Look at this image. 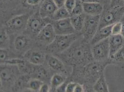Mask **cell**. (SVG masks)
<instances>
[{
	"label": "cell",
	"mask_w": 124,
	"mask_h": 92,
	"mask_svg": "<svg viewBox=\"0 0 124 92\" xmlns=\"http://www.w3.org/2000/svg\"><path fill=\"white\" fill-rule=\"evenodd\" d=\"M124 7L123 0H110L109 7Z\"/></svg>",
	"instance_id": "cell-31"
},
{
	"label": "cell",
	"mask_w": 124,
	"mask_h": 92,
	"mask_svg": "<svg viewBox=\"0 0 124 92\" xmlns=\"http://www.w3.org/2000/svg\"><path fill=\"white\" fill-rule=\"evenodd\" d=\"M83 2H95L100 3L104 6L105 7H108L110 6V0H81Z\"/></svg>",
	"instance_id": "cell-30"
},
{
	"label": "cell",
	"mask_w": 124,
	"mask_h": 92,
	"mask_svg": "<svg viewBox=\"0 0 124 92\" xmlns=\"http://www.w3.org/2000/svg\"><path fill=\"white\" fill-rule=\"evenodd\" d=\"M57 35H69L77 33L71 24L70 18L51 22Z\"/></svg>",
	"instance_id": "cell-10"
},
{
	"label": "cell",
	"mask_w": 124,
	"mask_h": 92,
	"mask_svg": "<svg viewBox=\"0 0 124 92\" xmlns=\"http://www.w3.org/2000/svg\"><path fill=\"white\" fill-rule=\"evenodd\" d=\"M124 21V17H123V19H122V21Z\"/></svg>",
	"instance_id": "cell-40"
},
{
	"label": "cell",
	"mask_w": 124,
	"mask_h": 92,
	"mask_svg": "<svg viewBox=\"0 0 124 92\" xmlns=\"http://www.w3.org/2000/svg\"><path fill=\"white\" fill-rule=\"evenodd\" d=\"M31 41L28 36L20 35L17 36L14 42V47L16 51L19 53H26L31 45Z\"/></svg>",
	"instance_id": "cell-14"
},
{
	"label": "cell",
	"mask_w": 124,
	"mask_h": 92,
	"mask_svg": "<svg viewBox=\"0 0 124 92\" xmlns=\"http://www.w3.org/2000/svg\"><path fill=\"white\" fill-rule=\"evenodd\" d=\"M74 92H85V89L82 84L77 83Z\"/></svg>",
	"instance_id": "cell-34"
},
{
	"label": "cell",
	"mask_w": 124,
	"mask_h": 92,
	"mask_svg": "<svg viewBox=\"0 0 124 92\" xmlns=\"http://www.w3.org/2000/svg\"><path fill=\"white\" fill-rule=\"evenodd\" d=\"M24 57L26 60L31 65L40 66L46 61V55L40 51L30 49L25 53Z\"/></svg>",
	"instance_id": "cell-12"
},
{
	"label": "cell",
	"mask_w": 124,
	"mask_h": 92,
	"mask_svg": "<svg viewBox=\"0 0 124 92\" xmlns=\"http://www.w3.org/2000/svg\"><path fill=\"white\" fill-rule=\"evenodd\" d=\"M84 13L83 1L81 0H77L76 6L73 10L71 15H80Z\"/></svg>",
	"instance_id": "cell-27"
},
{
	"label": "cell",
	"mask_w": 124,
	"mask_h": 92,
	"mask_svg": "<svg viewBox=\"0 0 124 92\" xmlns=\"http://www.w3.org/2000/svg\"><path fill=\"white\" fill-rule=\"evenodd\" d=\"M122 23V29H121V32L120 33V35L122 36V37L124 38V21H121Z\"/></svg>",
	"instance_id": "cell-37"
},
{
	"label": "cell",
	"mask_w": 124,
	"mask_h": 92,
	"mask_svg": "<svg viewBox=\"0 0 124 92\" xmlns=\"http://www.w3.org/2000/svg\"><path fill=\"white\" fill-rule=\"evenodd\" d=\"M100 16H90L86 14L83 29L81 32L83 40L89 43L98 31L100 26Z\"/></svg>",
	"instance_id": "cell-4"
},
{
	"label": "cell",
	"mask_w": 124,
	"mask_h": 92,
	"mask_svg": "<svg viewBox=\"0 0 124 92\" xmlns=\"http://www.w3.org/2000/svg\"><path fill=\"white\" fill-rule=\"evenodd\" d=\"M122 22H119L114 24L112 26V35H120L122 29Z\"/></svg>",
	"instance_id": "cell-28"
},
{
	"label": "cell",
	"mask_w": 124,
	"mask_h": 92,
	"mask_svg": "<svg viewBox=\"0 0 124 92\" xmlns=\"http://www.w3.org/2000/svg\"><path fill=\"white\" fill-rule=\"evenodd\" d=\"M86 14L84 13L80 15H71L70 20L71 24L77 32H81L83 29Z\"/></svg>",
	"instance_id": "cell-20"
},
{
	"label": "cell",
	"mask_w": 124,
	"mask_h": 92,
	"mask_svg": "<svg viewBox=\"0 0 124 92\" xmlns=\"http://www.w3.org/2000/svg\"><path fill=\"white\" fill-rule=\"evenodd\" d=\"M111 64L110 59L104 62L93 61L83 67V73L86 77L91 79H95L96 81L104 73L105 68L107 66Z\"/></svg>",
	"instance_id": "cell-6"
},
{
	"label": "cell",
	"mask_w": 124,
	"mask_h": 92,
	"mask_svg": "<svg viewBox=\"0 0 124 92\" xmlns=\"http://www.w3.org/2000/svg\"><path fill=\"white\" fill-rule=\"evenodd\" d=\"M66 0H53L57 8H60L63 7Z\"/></svg>",
	"instance_id": "cell-35"
},
{
	"label": "cell",
	"mask_w": 124,
	"mask_h": 92,
	"mask_svg": "<svg viewBox=\"0 0 124 92\" xmlns=\"http://www.w3.org/2000/svg\"><path fill=\"white\" fill-rule=\"evenodd\" d=\"M70 17L71 14L63 6L57 9L52 17V20H60L70 18Z\"/></svg>",
	"instance_id": "cell-23"
},
{
	"label": "cell",
	"mask_w": 124,
	"mask_h": 92,
	"mask_svg": "<svg viewBox=\"0 0 124 92\" xmlns=\"http://www.w3.org/2000/svg\"><path fill=\"white\" fill-rule=\"evenodd\" d=\"M39 92H50V88L46 84H44Z\"/></svg>",
	"instance_id": "cell-36"
},
{
	"label": "cell",
	"mask_w": 124,
	"mask_h": 92,
	"mask_svg": "<svg viewBox=\"0 0 124 92\" xmlns=\"http://www.w3.org/2000/svg\"><path fill=\"white\" fill-rule=\"evenodd\" d=\"M20 72L18 66L0 64V82L2 84L16 82L18 79Z\"/></svg>",
	"instance_id": "cell-9"
},
{
	"label": "cell",
	"mask_w": 124,
	"mask_h": 92,
	"mask_svg": "<svg viewBox=\"0 0 124 92\" xmlns=\"http://www.w3.org/2000/svg\"><path fill=\"white\" fill-rule=\"evenodd\" d=\"M84 13L88 15L100 16L104 9V6L98 2H83Z\"/></svg>",
	"instance_id": "cell-15"
},
{
	"label": "cell",
	"mask_w": 124,
	"mask_h": 92,
	"mask_svg": "<svg viewBox=\"0 0 124 92\" xmlns=\"http://www.w3.org/2000/svg\"><path fill=\"white\" fill-rule=\"evenodd\" d=\"M123 2H124V0H123Z\"/></svg>",
	"instance_id": "cell-41"
},
{
	"label": "cell",
	"mask_w": 124,
	"mask_h": 92,
	"mask_svg": "<svg viewBox=\"0 0 124 92\" xmlns=\"http://www.w3.org/2000/svg\"><path fill=\"white\" fill-rule=\"evenodd\" d=\"M44 84L42 80L38 78L31 79L27 82L28 88L36 92H39Z\"/></svg>",
	"instance_id": "cell-25"
},
{
	"label": "cell",
	"mask_w": 124,
	"mask_h": 92,
	"mask_svg": "<svg viewBox=\"0 0 124 92\" xmlns=\"http://www.w3.org/2000/svg\"><path fill=\"white\" fill-rule=\"evenodd\" d=\"M51 22L50 18H42L38 11L29 17L26 30L31 35L36 37L44 27Z\"/></svg>",
	"instance_id": "cell-5"
},
{
	"label": "cell",
	"mask_w": 124,
	"mask_h": 92,
	"mask_svg": "<svg viewBox=\"0 0 124 92\" xmlns=\"http://www.w3.org/2000/svg\"><path fill=\"white\" fill-rule=\"evenodd\" d=\"M18 57L14 53L9 51L8 48L0 49V63Z\"/></svg>",
	"instance_id": "cell-26"
},
{
	"label": "cell",
	"mask_w": 124,
	"mask_h": 92,
	"mask_svg": "<svg viewBox=\"0 0 124 92\" xmlns=\"http://www.w3.org/2000/svg\"><path fill=\"white\" fill-rule=\"evenodd\" d=\"M9 45V37L6 28L0 29V49L8 48Z\"/></svg>",
	"instance_id": "cell-24"
},
{
	"label": "cell",
	"mask_w": 124,
	"mask_h": 92,
	"mask_svg": "<svg viewBox=\"0 0 124 92\" xmlns=\"http://www.w3.org/2000/svg\"><path fill=\"white\" fill-rule=\"evenodd\" d=\"M112 26H108L99 28L98 31L90 41L89 44L92 46L100 41L109 38L110 36H112Z\"/></svg>",
	"instance_id": "cell-18"
},
{
	"label": "cell",
	"mask_w": 124,
	"mask_h": 92,
	"mask_svg": "<svg viewBox=\"0 0 124 92\" xmlns=\"http://www.w3.org/2000/svg\"><path fill=\"white\" fill-rule=\"evenodd\" d=\"M57 8L53 0H46L42 3L39 12L42 18L52 19Z\"/></svg>",
	"instance_id": "cell-16"
},
{
	"label": "cell",
	"mask_w": 124,
	"mask_h": 92,
	"mask_svg": "<svg viewBox=\"0 0 124 92\" xmlns=\"http://www.w3.org/2000/svg\"><path fill=\"white\" fill-rule=\"evenodd\" d=\"M29 17L27 14L16 16L7 22L6 30L8 33L15 34L24 31L27 27Z\"/></svg>",
	"instance_id": "cell-8"
},
{
	"label": "cell",
	"mask_w": 124,
	"mask_h": 92,
	"mask_svg": "<svg viewBox=\"0 0 124 92\" xmlns=\"http://www.w3.org/2000/svg\"><path fill=\"white\" fill-rule=\"evenodd\" d=\"M109 59L111 64L118 65L120 66H124V46L114 56L110 57Z\"/></svg>",
	"instance_id": "cell-22"
},
{
	"label": "cell",
	"mask_w": 124,
	"mask_h": 92,
	"mask_svg": "<svg viewBox=\"0 0 124 92\" xmlns=\"http://www.w3.org/2000/svg\"><path fill=\"white\" fill-rule=\"evenodd\" d=\"M35 92V91H33V90H31V89H29V88H27V89H25V90H24L23 91H22V92Z\"/></svg>",
	"instance_id": "cell-38"
},
{
	"label": "cell",
	"mask_w": 124,
	"mask_h": 92,
	"mask_svg": "<svg viewBox=\"0 0 124 92\" xmlns=\"http://www.w3.org/2000/svg\"><path fill=\"white\" fill-rule=\"evenodd\" d=\"M93 89L95 92H110L104 73L94 82Z\"/></svg>",
	"instance_id": "cell-19"
},
{
	"label": "cell",
	"mask_w": 124,
	"mask_h": 92,
	"mask_svg": "<svg viewBox=\"0 0 124 92\" xmlns=\"http://www.w3.org/2000/svg\"><path fill=\"white\" fill-rule=\"evenodd\" d=\"M124 15V7H105L100 15L99 28L112 26L119 22H121Z\"/></svg>",
	"instance_id": "cell-3"
},
{
	"label": "cell",
	"mask_w": 124,
	"mask_h": 92,
	"mask_svg": "<svg viewBox=\"0 0 124 92\" xmlns=\"http://www.w3.org/2000/svg\"><path fill=\"white\" fill-rule=\"evenodd\" d=\"M77 83L70 82L64 87V92H74Z\"/></svg>",
	"instance_id": "cell-32"
},
{
	"label": "cell",
	"mask_w": 124,
	"mask_h": 92,
	"mask_svg": "<svg viewBox=\"0 0 124 92\" xmlns=\"http://www.w3.org/2000/svg\"><path fill=\"white\" fill-rule=\"evenodd\" d=\"M57 36L52 23L45 26L36 36L38 41L42 45L48 46L54 40Z\"/></svg>",
	"instance_id": "cell-11"
},
{
	"label": "cell",
	"mask_w": 124,
	"mask_h": 92,
	"mask_svg": "<svg viewBox=\"0 0 124 92\" xmlns=\"http://www.w3.org/2000/svg\"><path fill=\"white\" fill-rule=\"evenodd\" d=\"M41 2V0H25V3L30 6H35L39 5Z\"/></svg>",
	"instance_id": "cell-33"
},
{
	"label": "cell",
	"mask_w": 124,
	"mask_h": 92,
	"mask_svg": "<svg viewBox=\"0 0 124 92\" xmlns=\"http://www.w3.org/2000/svg\"><path fill=\"white\" fill-rule=\"evenodd\" d=\"M49 68L59 73L66 74L67 70L64 62L59 58L53 55H46V61Z\"/></svg>",
	"instance_id": "cell-13"
},
{
	"label": "cell",
	"mask_w": 124,
	"mask_h": 92,
	"mask_svg": "<svg viewBox=\"0 0 124 92\" xmlns=\"http://www.w3.org/2000/svg\"><path fill=\"white\" fill-rule=\"evenodd\" d=\"M87 92H95L93 90H93H90V91H88Z\"/></svg>",
	"instance_id": "cell-39"
},
{
	"label": "cell",
	"mask_w": 124,
	"mask_h": 92,
	"mask_svg": "<svg viewBox=\"0 0 124 92\" xmlns=\"http://www.w3.org/2000/svg\"><path fill=\"white\" fill-rule=\"evenodd\" d=\"M65 80V76L62 73H57L54 74L51 79V87L53 89H57L61 87Z\"/></svg>",
	"instance_id": "cell-21"
},
{
	"label": "cell",
	"mask_w": 124,
	"mask_h": 92,
	"mask_svg": "<svg viewBox=\"0 0 124 92\" xmlns=\"http://www.w3.org/2000/svg\"><path fill=\"white\" fill-rule=\"evenodd\" d=\"M76 41L65 51L59 54V58L68 65L83 67L94 61L91 50V45L83 40V43Z\"/></svg>",
	"instance_id": "cell-1"
},
{
	"label": "cell",
	"mask_w": 124,
	"mask_h": 92,
	"mask_svg": "<svg viewBox=\"0 0 124 92\" xmlns=\"http://www.w3.org/2000/svg\"><path fill=\"white\" fill-rule=\"evenodd\" d=\"M109 44L110 58L124 46V38L121 35H112L109 38Z\"/></svg>",
	"instance_id": "cell-17"
},
{
	"label": "cell",
	"mask_w": 124,
	"mask_h": 92,
	"mask_svg": "<svg viewBox=\"0 0 124 92\" xmlns=\"http://www.w3.org/2000/svg\"><path fill=\"white\" fill-rule=\"evenodd\" d=\"M91 50L95 61L108 60L110 57L109 38L91 46Z\"/></svg>",
	"instance_id": "cell-7"
},
{
	"label": "cell",
	"mask_w": 124,
	"mask_h": 92,
	"mask_svg": "<svg viewBox=\"0 0 124 92\" xmlns=\"http://www.w3.org/2000/svg\"><path fill=\"white\" fill-rule=\"evenodd\" d=\"M77 0H66L64 7L71 14L73 10L76 6Z\"/></svg>",
	"instance_id": "cell-29"
},
{
	"label": "cell",
	"mask_w": 124,
	"mask_h": 92,
	"mask_svg": "<svg viewBox=\"0 0 124 92\" xmlns=\"http://www.w3.org/2000/svg\"><path fill=\"white\" fill-rule=\"evenodd\" d=\"M81 36L79 32L69 35H57L52 43L47 46V51L59 55L72 46Z\"/></svg>",
	"instance_id": "cell-2"
}]
</instances>
